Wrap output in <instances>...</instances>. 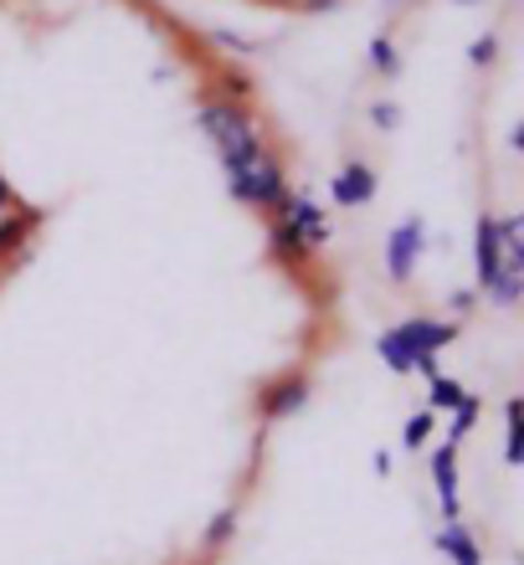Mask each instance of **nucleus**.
<instances>
[{
	"label": "nucleus",
	"instance_id": "1",
	"mask_svg": "<svg viewBox=\"0 0 524 565\" xmlns=\"http://www.w3.org/2000/svg\"><path fill=\"white\" fill-rule=\"evenodd\" d=\"M195 124H201L206 139L216 145L222 170H242V164H253V160L268 154V149H263V129H257V119L242 104H232V98H226V104L222 98H216V104H201Z\"/></svg>",
	"mask_w": 524,
	"mask_h": 565
},
{
	"label": "nucleus",
	"instance_id": "2",
	"mask_svg": "<svg viewBox=\"0 0 524 565\" xmlns=\"http://www.w3.org/2000/svg\"><path fill=\"white\" fill-rule=\"evenodd\" d=\"M458 340V324L452 319H402L391 324L381 340H375V355L386 360V371L396 375H411L417 365L437 360V350H448Z\"/></svg>",
	"mask_w": 524,
	"mask_h": 565
},
{
	"label": "nucleus",
	"instance_id": "3",
	"mask_svg": "<svg viewBox=\"0 0 524 565\" xmlns=\"http://www.w3.org/2000/svg\"><path fill=\"white\" fill-rule=\"evenodd\" d=\"M324 242H330V216L309 195H288L284 206H278V222H272V253L299 263V257H309Z\"/></svg>",
	"mask_w": 524,
	"mask_h": 565
},
{
	"label": "nucleus",
	"instance_id": "4",
	"mask_svg": "<svg viewBox=\"0 0 524 565\" xmlns=\"http://www.w3.org/2000/svg\"><path fill=\"white\" fill-rule=\"evenodd\" d=\"M226 191H232V201H242V206H257V211H278L288 201V180H284V164L278 160H253L242 164V170H226Z\"/></svg>",
	"mask_w": 524,
	"mask_h": 565
},
{
	"label": "nucleus",
	"instance_id": "5",
	"mask_svg": "<svg viewBox=\"0 0 524 565\" xmlns=\"http://www.w3.org/2000/svg\"><path fill=\"white\" fill-rule=\"evenodd\" d=\"M421 247H427V226L417 222V216H406L396 232L386 237V273L396 282H406L411 273H417V263H421Z\"/></svg>",
	"mask_w": 524,
	"mask_h": 565
},
{
	"label": "nucleus",
	"instance_id": "6",
	"mask_svg": "<svg viewBox=\"0 0 524 565\" xmlns=\"http://www.w3.org/2000/svg\"><path fill=\"white\" fill-rule=\"evenodd\" d=\"M309 375H284V381H272L263 396H257V417L268 422H284V417H293V412H303L309 406Z\"/></svg>",
	"mask_w": 524,
	"mask_h": 565
},
{
	"label": "nucleus",
	"instance_id": "7",
	"mask_svg": "<svg viewBox=\"0 0 524 565\" xmlns=\"http://www.w3.org/2000/svg\"><path fill=\"white\" fill-rule=\"evenodd\" d=\"M473 268H479V288L489 294L504 278V247H499V216H479L473 232Z\"/></svg>",
	"mask_w": 524,
	"mask_h": 565
},
{
	"label": "nucleus",
	"instance_id": "8",
	"mask_svg": "<svg viewBox=\"0 0 524 565\" xmlns=\"http://www.w3.org/2000/svg\"><path fill=\"white\" fill-rule=\"evenodd\" d=\"M330 195H334V206H345V211L371 206L375 201V170L365 160H350L345 170L330 180Z\"/></svg>",
	"mask_w": 524,
	"mask_h": 565
},
{
	"label": "nucleus",
	"instance_id": "9",
	"mask_svg": "<svg viewBox=\"0 0 524 565\" xmlns=\"http://www.w3.org/2000/svg\"><path fill=\"white\" fill-rule=\"evenodd\" d=\"M432 483H437V499H442V520H458L463 514V499H458V447L442 443L432 452Z\"/></svg>",
	"mask_w": 524,
	"mask_h": 565
},
{
	"label": "nucleus",
	"instance_id": "10",
	"mask_svg": "<svg viewBox=\"0 0 524 565\" xmlns=\"http://www.w3.org/2000/svg\"><path fill=\"white\" fill-rule=\"evenodd\" d=\"M437 551L448 555L452 565H483V551H479V540L468 535L463 524L452 520V524H442V530H437Z\"/></svg>",
	"mask_w": 524,
	"mask_h": 565
},
{
	"label": "nucleus",
	"instance_id": "11",
	"mask_svg": "<svg viewBox=\"0 0 524 565\" xmlns=\"http://www.w3.org/2000/svg\"><path fill=\"white\" fill-rule=\"evenodd\" d=\"M31 226H36V211H21V206L0 211V257H11L31 237Z\"/></svg>",
	"mask_w": 524,
	"mask_h": 565
},
{
	"label": "nucleus",
	"instance_id": "12",
	"mask_svg": "<svg viewBox=\"0 0 524 565\" xmlns=\"http://www.w3.org/2000/svg\"><path fill=\"white\" fill-rule=\"evenodd\" d=\"M520 452H524V402L514 396V402L504 406V462L520 468Z\"/></svg>",
	"mask_w": 524,
	"mask_h": 565
},
{
	"label": "nucleus",
	"instance_id": "13",
	"mask_svg": "<svg viewBox=\"0 0 524 565\" xmlns=\"http://www.w3.org/2000/svg\"><path fill=\"white\" fill-rule=\"evenodd\" d=\"M237 524H242L237 509H216V514L206 520V530H201V545H206V551H222L226 540L237 535Z\"/></svg>",
	"mask_w": 524,
	"mask_h": 565
},
{
	"label": "nucleus",
	"instance_id": "14",
	"mask_svg": "<svg viewBox=\"0 0 524 565\" xmlns=\"http://www.w3.org/2000/svg\"><path fill=\"white\" fill-rule=\"evenodd\" d=\"M463 396H468V391L458 386L452 375H427V406H432V412H452Z\"/></svg>",
	"mask_w": 524,
	"mask_h": 565
},
{
	"label": "nucleus",
	"instance_id": "15",
	"mask_svg": "<svg viewBox=\"0 0 524 565\" xmlns=\"http://www.w3.org/2000/svg\"><path fill=\"white\" fill-rule=\"evenodd\" d=\"M473 422H479V402H473V396H463V402L452 406V427H448V443L458 447L468 437V431H473Z\"/></svg>",
	"mask_w": 524,
	"mask_h": 565
},
{
	"label": "nucleus",
	"instance_id": "16",
	"mask_svg": "<svg viewBox=\"0 0 524 565\" xmlns=\"http://www.w3.org/2000/svg\"><path fill=\"white\" fill-rule=\"evenodd\" d=\"M371 67L381 77H396V67H402V62H396V46H391V36H375V42H371Z\"/></svg>",
	"mask_w": 524,
	"mask_h": 565
},
{
	"label": "nucleus",
	"instance_id": "17",
	"mask_svg": "<svg viewBox=\"0 0 524 565\" xmlns=\"http://www.w3.org/2000/svg\"><path fill=\"white\" fill-rule=\"evenodd\" d=\"M432 437V412H417V417L406 422V437H402V447H421Z\"/></svg>",
	"mask_w": 524,
	"mask_h": 565
},
{
	"label": "nucleus",
	"instance_id": "18",
	"mask_svg": "<svg viewBox=\"0 0 524 565\" xmlns=\"http://www.w3.org/2000/svg\"><path fill=\"white\" fill-rule=\"evenodd\" d=\"M494 57H499V36H494V31H489V36H479V42L468 46V62H473V67H489Z\"/></svg>",
	"mask_w": 524,
	"mask_h": 565
},
{
	"label": "nucleus",
	"instance_id": "19",
	"mask_svg": "<svg viewBox=\"0 0 524 565\" xmlns=\"http://www.w3.org/2000/svg\"><path fill=\"white\" fill-rule=\"evenodd\" d=\"M371 119H375V129H391V124H396V104H375Z\"/></svg>",
	"mask_w": 524,
	"mask_h": 565
},
{
	"label": "nucleus",
	"instance_id": "20",
	"mask_svg": "<svg viewBox=\"0 0 524 565\" xmlns=\"http://www.w3.org/2000/svg\"><path fill=\"white\" fill-rule=\"evenodd\" d=\"M216 42L232 46V52H253V42H247V36H237V31H216Z\"/></svg>",
	"mask_w": 524,
	"mask_h": 565
},
{
	"label": "nucleus",
	"instance_id": "21",
	"mask_svg": "<svg viewBox=\"0 0 524 565\" xmlns=\"http://www.w3.org/2000/svg\"><path fill=\"white\" fill-rule=\"evenodd\" d=\"M6 206H15V191L6 185V180H0V211H6Z\"/></svg>",
	"mask_w": 524,
	"mask_h": 565
},
{
	"label": "nucleus",
	"instance_id": "22",
	"mask_svg": "<svg viewBox=\"0 0 524 565\" xmlns=\"http://www.w3.org/2000/svg\"><path fill=\"white\" fill-rule=\"evenodd\" d=\"M458 6H473V0H458Z\"/></svg>",
	"mask_w": 524,
	"mask_h": 565
}]
</instances>
